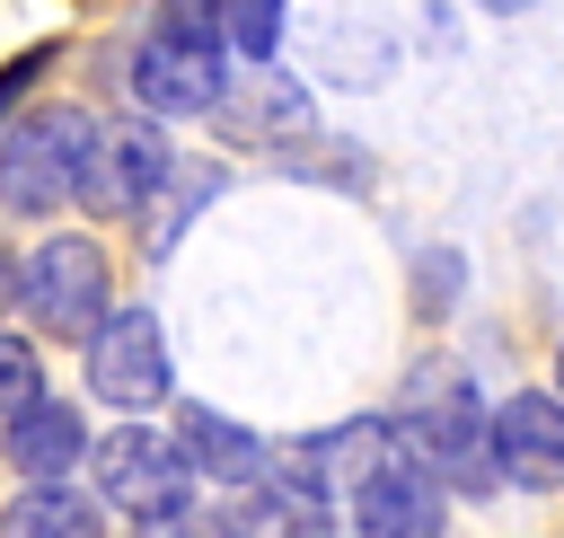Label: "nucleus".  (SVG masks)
Masks as SVG:
<instances>
[{"mask_svg": "<svg viewBox=\"0 0 564 538\" xmlns=\"http://www.w3.org/2000/svg\"><path fill=\"white\" fill-rule=\"evenodd\" d=\"M97 132H106V123L79 115V106L9 115V123H0V203H9V212H62V203L88 185Z\"/></svg>", "mask_w": 564, "mask_h": 538, "instance_id": "obj_1", "label": "nucleus"}, {"mask_svg": "<svg viewBox=\"0 0 564 538\" xmlns=\"http://www.w3.org/2000/svg\"><path fill=\"white\" fill-rule=\"evenodd\" d=\"M397 441L423 459V476L441 494H494L502 459H494V415L476 406L467 379H432L405 415H397Z\"/></svg>", "mask_w": 564, "mask_h": 538, "instance_id": "obj_2", "label": "nucleus"}, {"mask_svg": "<svg viewBox=\"0 0 564 538\" xmlns=\"http://www.w3.org/2000/svg\"><path fill=\"white\" fill-rule=\"evenodd\" d=\"M106 247L97 238H79V229H62V238H44L26 265H18V300H26V318L44 326V335H62V344H88L115 309H106Z\"/></svg>", "mask_w": 564, "mask_h": 538, "instance_id": "obj_3", "label": "nucleus"}, {"mask_svg": "<svg viewBox=\"0 0 564 538\" xmlns=\"http://www.w3.org/2000/svg\"><path fill=\"white\" fill-rule=\"evenodd\" d=\"M97 494L115 512H132L141 529L176 520V512H194V459H185V441H167L150 423H123V432L97 441Z\"/></svg>", "mask_w": 564, "mask_h": 538, "instance_id": "obj_4", "label": "nucleus"}, {"mask_svg": "<svg viewBox=\"0 0 564 538\" xmlns=\"http://www.w3.org/2000/svg\"><path fill=\"white\" fill-rule=\"evenodd\" d=\"M220 53H229V44H212V35L150 26L141 53H132V97H141L150 115H212L220 88H229V62H220Z\"/></svg>", "mask_w": 564, "mask_h": 538, "instance_id": "obj_5", "label": "nucleus"}, {"mask_svg": "<svg viewBox=\"0 0 564 538\" xmlns=\"http://www.w3.org/2000/svg\"><path fill=\"white\" fill-rule=\"evenodd\" d=\"M88 388L106 406H123V415H141V406L167 397V335H159L150 309H115L88 335Z\"/></svg>", "mask_w": 564, "mask_h": 538, "instance_id": "obj_6", "label": "nucleus"}, {"mask_svg": "<svg viewBox=\"0 0 564 538\" xmlns=\"http://www.w3.org/2000/svg\"><path fill=\"white\" fill-rule=\"evenodd\" d=\"M344 503H352V529H361V538H441V520H449L441 485L423 476V459H414L405 441H388L379 467H370Z\"/></svg>", "mask_w": 564, "mask_h": 538, "instance_id": "obj_7", "label": "nucleus"}, {"mask_svg": "<svg viewBox=\"0 0 564 538\" xmlns=\"http://www.w3.org/2000/svg\"><path fill=\"white\" fill-rule=\"evenodd\" d=\"M167 168H176V159H167V141H159L150 123H106L79 203H88V212H141V203H159Z\"/></svg>", "mask_w": 564, "mask_h": 538, "instance_id": "obj_8", "label": "nucleus"}, {"mask_svg": "<svg viewBox=\"0 0 564 538\" xmlns=\"http://www.w3.org/2000/svg\"><path fill=\"white\" fill-rule=\"evenodd\" d=\"M494 459L511 485H538V494L564 485V397H546V388L502 397L494 406Z\"/></svg>", "mask_w": 564, "mask_h": 538, "instance_id": "obj_9", "label": "nucleus"}, {"mask_svg": "<svg viewBox=\"0 0 564 538\" xmlns=\"http://www.w3.org/2000/svg\"><path fill=\"white\" fill-rule=\"evenodd\" d=\"M229 538H335V503H326V485H308L300 467L256 476L247 503L229 512Z\"/></svg>", "mask_w": 564, "mask_h": 538, "instance_id": "obj_10", "label": "nucleus"}, {"mask_svg": "<svg viewBox=\"0 0 564 538\" xmlns=\"http://www.w3.org/2000/svg\"><path fill=\"white\" fill-rule=\"evenodd\" d=\"M9 467L26 476V485H70V459L88 450V423H79V406L70 397H35L26 415H9Z\"/></svg>", "mask_w": 564, "mask_h": 538, "instance_id": "obj_11", "label": "nucleus"}, {"mask_svg": "<svg viewBox=\"0 0 564 538\" xmlns=\"http://www.w3.org/2000/svg\"><path fill=\"white\" fill-rule=\"evenodd\" d=\"M176 441H185V459H194V476H212V485H256V467H264V441H256L247 423H229V415H212V406H194Z\"/></svg>", "mask_w": 564, "mask_h": 538, "instance_id": "obj_12", "label": "nucleus"}, {"mask_svg": "<svg viewBox=\"0 0 564 538\" xmlns=\"http://www.w3.org/2000/svg\"><path fill=\"white\" fill-rule=\"evenodd\" d=\"M0 538H106V520H97V503L79 485H26L0 512Z\"/></svg>", "mask_w": 564, "mask_h": 538, "instance_id": "obj_13", "label": "nucleus"}, {"mask_svg": "<svg viewBox=\"0 0 564 538\" xmlns=\"http://www.w3.org/2000/svg\"><path fill=\"white\" fill-rule=\"evenodd\" d=\"M229 44H238L247 62H273V44H282V0H229Z\"/></svg>", "mask_w": 564, "mask_h": 538, "instance_id": "obj_14", "label": "nucleus"}, {"mask_svg": "<svg viewBox=\"0 0 564 538\" xmlns=\"http://www.w3.org/2000/svg\"><path fill=\"white\" fill-rule=\"evenodd\" d=\"M44 397V370H35V344H18V335H0V415H26Z\"/></svg>", "mask_w": 564, "mask_h": 538, "instance_id": "obj_15", "label": "nucleus"}, {"mask_svg": "<svg viewBox=\"0 0 564 538\" xmlns=\"http://www.w3.org/2000/svg\"><path fill=\"white\" fill-rule=\"evenodd\" d=\"M44 62H53V44H35V53H18V62L0 71V123H9V106H18V97L44 79Z\"/></svg>", "mask_w": 564, "mask_h": 538, "instance_id": "obj_16", "label": "nucleus"}, {"mask_svg": "<svg viewBox=\"0 0 564 538\" xmlns=\"http://www.w3.org/2000/svg\"><path fill=\"white\" fill-rule=\"evenodd\" d=\"M141 538H229V529H212V520H194V512H176V520H150Z\"/></svg>", "mask_w": 564, "mask_h": 538, "instance_id": "obj_17", "label": "nucleus"}, {"mask_svg": "<svg viewBox=\"0 0 564 538\" xmlns=\"http://www.w3.org/2000/svg\"><path fill=\"white\" fill-rule=\"evenodd\" d=\"M9 300H18V256L0 247V318H9Z\"/></svg>", "mask_w": 564, "mask_h": 538, "instance_id": "obj_18", "label": "nucleus"}, {"mask_svg": "<svg viewBox=\"0 0 564 538\" xmlns=\"http://www.w3.org/2000/svg\"><path fill=\"white\" fill-rule=\"evenodd\" d=\"M476 9H502V18H511V9H529V0H476Z\"/></svg>", "mask_w": 564, "mask_h": 538, "instance_id": "obj_19", "label": "nucleus"}, {"mask_svg": "<svg viewBox=\"0 0 564 538\" xmlns=\"http://www.w3.org/2000/svg\"><path fill=\"white\" fill-rule=\"evenodd\" d=\"M555 397H564V344H555Z\"/></svg>", "mask_w": 564, "mask_h": 538, "instance_id": "obj_20", "label": "nucleus"}]
</instances>
